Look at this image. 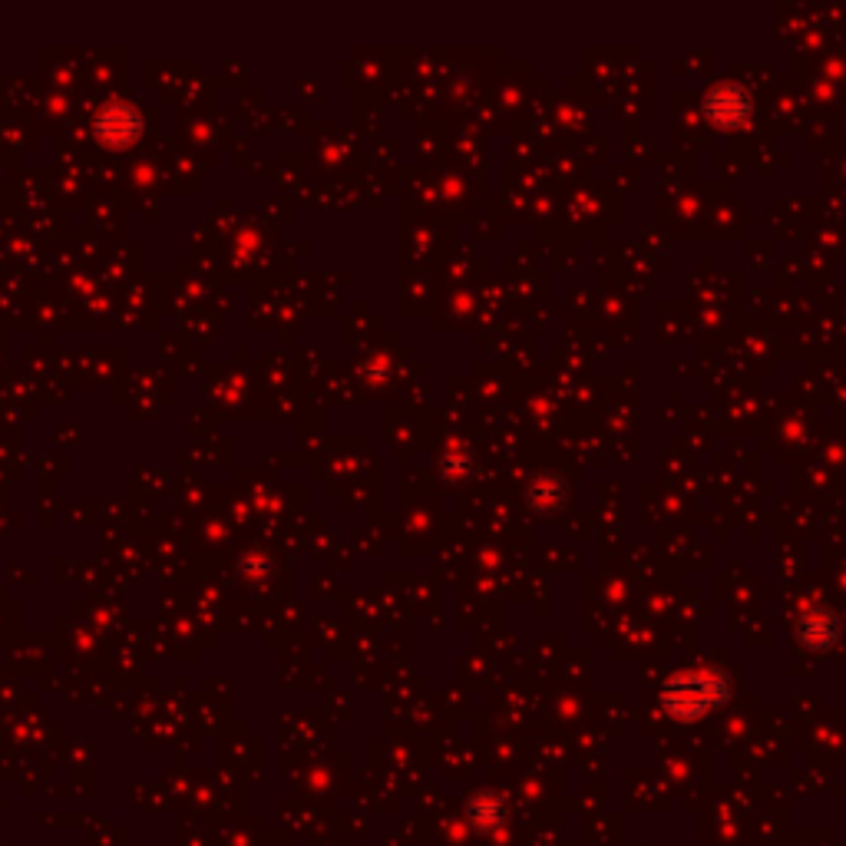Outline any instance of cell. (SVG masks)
<instances>
[{
	"label": "cell",
	"instance_id": "7a4b0ae2",
	"mask_svg": "<svg viewBox=\"0 0 846 846\" xmlns=\"http://www.w3.org/2000/svg\"><path fill=\"white\" fill-rule=\"evenodd\" d=\"M747 110H751V106H747V96L741 86L721 83L708 93V113L724 126H737L747 116Z\"/></svg>",
	"mask_w": 846,
	"mask_h": 846
},
{
	"label": "cell",
	"instance_id": "277c9868",
	"mask_svg": "<svg viewBox=\"0 0 846 846\" xmlns=\"http://www.w3.org/2000/svg\"><path fill=\"white\" fill-rule=\"evenodd\" d=\"M470 817H473V820L486 817V820H490V823H496V820L503 817V810H500V804H496L493 797H483V800H476V804L470 807Z\"/></svg>",
	"mask_w": 846,
	"mask_h": 846
},
{
	"label": "cell",
	"instance_id": "3957f363",
	"mask_svg": "<svg viewBox=\"0 0 846 846\" xmlns=\"http://www.w3.org/2000/svg\"><path fill=\"white\" fill-rule=\"evenodd\" d=\"M800 638H804L807 645H830L833 638H837V618H833L830 612H823V609H817V612H810V615H804L800 618Z\"/></svg>",
	"mask_w": 846,
	"mask_h": 846
},
{
	"label": "cell",
	"instance_id": "6da1fadb",
	"mask_svg": "<svg viewBox=\"0 0 846 846\" xmlns=\"http://www.w3.org/2000/svg\"><path fill=\"white\" fill-rule=\"evenodd\" d=\"M728 698V681L714 671H694V675H681L661 694V704L671 718L681 721H694L701 714H708L711 708Z\"/></svg>",
	"mask_w": 846,
	"mask_h": 846
}]
</instances>
